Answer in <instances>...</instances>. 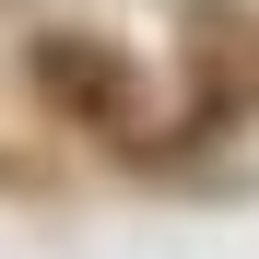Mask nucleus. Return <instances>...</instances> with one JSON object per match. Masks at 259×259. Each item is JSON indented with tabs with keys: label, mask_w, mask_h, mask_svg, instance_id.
<instances>
[{
	"label": "nucleus",
	"mask_w": 259,
	"mask_h": 259,
	"mask_svg": "<svg viewBox=\"0 0 259 259\" xmlns=\"http://www.w3.org/2000/svg\"><path fill=\"white\" fill-rule=\"evenodd\" d=\"M35 82H48V106H71L82 130H130V71L95 35H48V48H35Z\"/></svg>",
	"instance_id": "nucleus-1"
}]
</instances>
